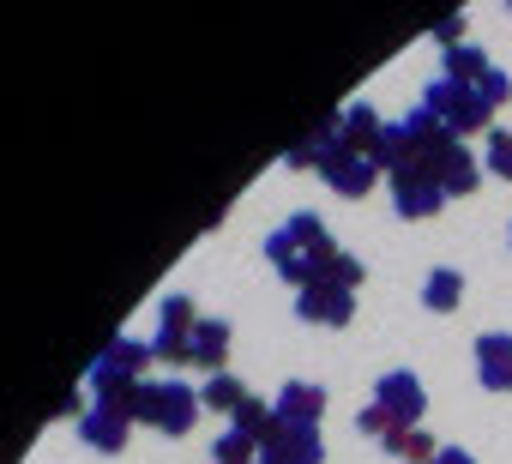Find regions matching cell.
I'll use <instances>...</instances> for the list:
<instances>
[{
    "label": "cell",
    "instance_id": "17",
    "mask_svg": "<svg viewBox=\"0 0 512 464\" xmlns=\"http://www.w3.org/2000/svg\"><path fill=\"white\" fill-rule=\"evenodd\" d=\"M223 356H229V320H199V338H193V368L223 374Z\"/></svg>",
    "mask_w": 512,
    "mask_h": 464
},
{
    "label": "cell",
    "instance_id": "11",
    "mask_svg": "<svg viewBox=\"0 0 512 464\" xmlns=\"http://www.w3.org/2000/svg\"><path fill=\"white\" fill-rule=\"evenodd\" d=\"M476 380L488 392H512V338L506 332H482L476 338Z\"/></svg>",
    "mask_w": 512,
    "mask_h": 464
},
{
    "label": "cell",
    "instance_id": "4",
    "mask_svg": "<svg viewBox=\"0 0 512 464\" xmlns=\"http://www.w3.org/2000/svg\"><path fill=\"white\" fill-rule=\"evenodd\" d=\"M145 362H151V344L145 338H109L97 350V362L85 368V392L97 404H115L121 416H133L139 386H145Z\"/></svg>",
    "mask_w": 512,
    "mask_h": 464
},
{
    "label": "cell",
    "instance_id": "24",
    "mask_svg": "<svg viewBox=\"0 0 512 464\" xmlns=\"http://www.w3.org/2000/svg\"><path fill=\"white\" fill-rule=\"evenodd\" d=\"M488 169L500 181H512V133H488Z\"/></svg>",
    "mask_w": 512,
    "mask_h": 464
},
{
    "label": "cell",
    "instance_id": "22",
    "mask_svg": "<svg viewBox=\"0 0 512 464\" xmlns=\"http://www.w3.org/2000/svg\"><path fill=\"white\" fill-rule=\"evenodd\" d=\"M247 398H253V392H247L235 374H211V380H205V404H211V410H223V416H235Z\"/></svg>",
    "mask_w": 512,
    "mask_h": 464
},
{
    "label": "cell",
    "instance_id": "23",
    "mask_svg": "<svg viewBox=\"0 0 512 464\" xmlns=\"http://www.w3.org/2000/svg\"><path fill=\"white\" fill-rule=\"evenodd\" d=\"M211 452H217V464H260V440H247V434H235V428L217 434Z\"/></svg>",
    "mask_w": 512,
    "mask_h": 464
},
{
    "label": "cell",
    "instance_id": "6",
    "mask_svg": "<svg viewBox=\"0 0 512 464\" xmlns=\"http://www.w3.org/2000/svg\"><path fill=\"white\" fill-rule=\"evenodd\" d=\"M199 404H205V392H193L187 380H145L139 404H133V422L163 428V434H187L193 416H199Z\"/></svg>",
    "mask_w": 512,
    "mask_h": 464
},
{
    "label": "cell",
    "instance_id": "7",
    "mask_svg": "<svg viewBox=\"0 0 512 464\" xmlns=\"http://www.w3.org/2000/svg\"><path fill=\"white\" fill-rule=\"evenodd\" d=\"M193 338H199V314H193V302H187V296H163V302H157V338H151V356L169 362V368H181V362H193Z\"/></svg>",
    "mask_w": 512,
    "mask_h": 464
},
{
    "label": "cell",
    "instance_id": "5",
    "mask_svg": "<svg viewBox=\"0 0 512 464\" xmlns=\"http://www.w3.org/2000/svg\"><path fill=\"white\" fill-rule=\"evenodd\" d=\"M422 410H428L422 380H416L410 368H398V374H386V380L374 386V404L356 416V428L380 440V434H392V428H416V422H422Z\"/></svg>",
    "mask_w": 512,
    "mask_h": 464
},
{
    "label": "cell",
    "instance_id": "14",
    "mask_svg": "<svg viewBox=\"0 0 512 464\" xmlns=\"http://www.w3.org/2000/svg\"><path fill=\"white\" fill-rule=\"evenodd\" d=\"M338 145H344V115H326L302 145H290V157H284V163H290V169H320Z\"/></svg>",
    "mask_w": 512,
    "mask_h": 464
},
{
    "label": "cell",
    "instance_id": "18",
    "mask_svg": "<svg viewBox=\"0 0 512 464\" xmlns=\"http://www.w3.org/2000/svg\"><path fill=\"white\" fill-rule=\"evenodd\" d=\"M494 73V61L476 49V43H452L446 49V79H458V85H482Z\"/></svg>",
    "mask_w": 512,
    "mask_h": 464
},
{
    "label": "cell",
    "instance_id": "10",
    "mask_svg": "<svg viewBox=\"0 0 512 464\" xmlns=\"http://www.w3.org/2000/svg\"><path fill=\"white\" fill-rule=\"evenodd\" d=\"M320 181H326L332 193H344V199H362V193L380 181V163L362 157V151H344V145H338V151L320 163Z\"/></svg>",
    "mask_w": 512,
    "mask_h": 464
},
{
    "label": "cell",
    "instance_id": "9",
    "mask_svg": "<svg viewBox=\"0 0 512 464\" xmlns=\"http://www.w3.org/2000/svg\"><path fill=\"white\" fill-rule=\"evenodd\" d=\"M296 314L308 320V326H350V314H356V290H344V284H308V290H296Z\"/></svg>",
    "mask_w": 512,
    "mask_h": 464
},
{
    "label": "cell",
    "instance_id": "21",
    "mask_svg": "<svg viewBox=\"0 0 512 464\" xmlns=\"http://www.w3.org/2000/svg\"><path fill=\"white\" fill-rule=\"evenodd\" d=\"M272 422H278V410H272V404H260V398H247V404L229 416V428H235V434H247V440H266V434H272Z\"/></svg>",
    "mask_w": 512,
    "mask_h": 464
},
{
    "label": "cell",
    "instance_id": "2",
    "mask_svg": "<svg viewBox=\"0 0 512 464\" xmlns=\"http://www.w3.org/2000/svg\"><path fill=\"white\" fill-rule=\"evenodd\" d=\"M266 260H272V272H278L284 284H296V290H308V284H344V290H356V284H362V260L344 254V248L326 236V223H320L314 211H296L290 223L272 229Z\"/></svg>",
    "mask_w": 512,
    "mask_h": 464
},
{
    "label": "cell",
    "instance_id": "16",
    "mask_svg": "<svg viewBox=\"0 0 512 464\" xmlns=\"http://www.w3.org/2000/svg\"><path fill=\"white\" fill-rule=\"evenodd\" d=\"M278 422H308V428H320V410H326V392L314 386V380H290L284 392H278Z\"/></svg>",
    "mask_w": 512,
    "mask_h": 464
},
{
    "label": "cell",
    "instance_id": "15",
    "mask_svg": "<svg viewBox=\"0 0 512 464\" xmlns=\"http://www.w3.org/2000/svg\"><path fill=\"white\" fill-rule=\"evenodd\" d=\"M392 205H398V217H434L440 205H446V187H434V181H416V175H398L392 181Z\"/></svg>",
    "mask_w": 512,
    "mask_h": 464
},
{
    "label": "cell",
    "instance_id": "1",
    "mask_svg": "<svg viewBox=\"0 0 512 464\" xmlns=\"http://www.w3.org/2000/svg\"><path fill=\"white\" fill-rule=\"evenodd\" d=\"M374 163H380L392 181H398V175L434 181V187H446V199L476 187V157H470V151L458 145V133H452L446 121H434L428 109H410L404 121H392L386 139H380V151H374Z\"/></svg>",
    "mask_w": 512,
    "mask_h": 464
},
{
    "label": "cell",
    "instance_id": "12",
    "mask_svg": "<svg viewBox=\"0 0 512 464\" xmlns=\"http://www.w3.org/2000/svg\"><path fill=\"white\" fill-rule=\"evenodd\" d=\"M127 428H133V416H121L115 404H91V410L79 416V434H85L97 452H121V446H127Z\"/></svg>",
    "mask_w": 512,
    "mask_h": 464
},
{
    "label": "cell",
    "instance_id": "3",
    "mask_svg": "<svg viewBox=\"0 0 512 464\" xmlns=\"http://www.w3.org/2000/svg\"><path fill=\"white\" fill-rule=\"evenodd\" d=\"M506 97H512V79H506L500 67H494L482 85H458V79H446V73H440V79L422 91V109H428L434 121H446V127L464 139V133H482V127H488V115H494Z\"/></svg>",
    "mask_w": 512,
    "mask_h": 464
},
{
    "label": "cell",
    "instance_id": "20",
    "mask_svg": "<svg viewBox=\"0 0 512 464\" xmlns=\"http://www.w3.org/2000/svg\"><path fill=\"white\" fill-rule=\"evenodd\" d=\"M458 290H464V278H458L452 266H434V272H428V284H422V308L446 314V308H458Z\"/></svg>",
    "mask_w": 512,
    "mask_h": 464
},
{
    "label": "cell",
    "instance_id": "8",
    "mask_svg": "<svg viewBox=\"0 0 512 464\" xmlns=\"http://www.w3.org/2000/svg\"><path fill=\"white\" fill-rule=\"evenodd\" d=\"M326 440L308 422H272V434L260 440V464H320Z\"/></svg>",
    "mask_w": 512,
    "mask_h": 464
},
{
    "label": "cell",
    "instance_id": "25",
    "mask_svg": "<svg viewBox=\"0 0 512 464\" xmlns=\"http://www.w3.org/2000/svg\"><path fill=\"white\" fill-rule=\"evenodd\" d=\"M434 464H476V458H470L464 446H440V458H434Z\"/></svg>",
    "mask_w": 512,
    "mask_h": 464
},
{
    "label": "cell",
    "instance_id": "19",
    "mask_svg": "<svg viewBox=\"0 0 512 464\" xmlns=\"http://www.w3.org/2000/svg\"><path fill=\"white\" fill-rule=\"evenodd\" d=\"M380 446L392 458H410V464H434L440 458L434 452V434H422V428H392V434H380Z\"/></svg>",
    "mask_w": 512,
    "mask_h": 464
},
{
    "label": "cell",
    "instance_id": "13",
    "mask_svg": "<svg viewBox=\"0 0 512 464\" xmlns=\"http://www.w3.org/2000/svg\"><path fill=\"white\" fill-rule=\"evenodd\" d=\"M386 127H392V121H380V109H374V103H350V109H344V151L374 157V151H380V139H386Z\"/></svg>",
    "mask_w": 512,
    "mask_h": 464
}]
</instances>
